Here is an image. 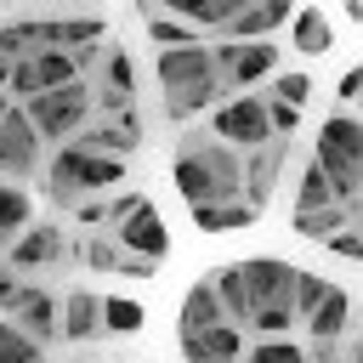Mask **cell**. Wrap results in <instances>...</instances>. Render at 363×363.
Segmentation results:
<instances>
[{
    "mask_svg": "<svg viewBox=\"0 0 363 363\" xmlns=\"http://www.w3.org/2000/svg\"><path fill=\"white\" fill-rule=\"evenodd\" d=\"M170 182L187 199V210H199V204H233L238 199V153L227 142H216L210 130H187L176 142Z\"/></svg>",
    "mask_w": 363,
    "mask_h": 363,
    "instance_id": "6da1fadb",
    "label": "cell"
},
{
    "mask_svg": "<svg viewBox=\"0 0 363 363\" xmlns=\"http://www.w3.org/2000/svg\"><path fill=\"white\" fill-rule=\"evenodd\" d=\"M153 74H159V91H164V113L170 119H193V113H204L210 102L227 96L221 79H216V57H210L204 40L199 45H182V51H159Z\"/></svg>",
    "mask_w": 363,
    "mask_h": 363,
    "instance_id": "7a4b0ae2",
    "label": "cell"
},
{
    "mask_svg": "<svg viewBox=\"0 0 363 363\" xmlns=\"http://www.w3.org/2000/svg\"><path fill=\"white\" fill-rule=\"evenodd\" d=\"M238 272H244V295H250V323L261 329V340H284L295 323L301 267H289L278 255H250V261H238Z\"/></svg>",
    "mask_w": 363,
    "mask_h": 363,
    "instance_id": "3957f363",
    "label": "cell"
},
{
    "mask_svg": "<svg viewBox=\"0 0 363 363\" xmlns=\"http://www.w3.org/2000/svg\"><path fill=\"white\" fill-rule=\"evenodd\" d=\"M125 182V159H108V153H85L74 142H62L51 153V170H45V199L74 210L85 199H108L113 187Z\"/></svg>",
    "mask_w": 363,
    "mask_h": 363,
    "instance_id": "277c9868",
    "label": "cell"
},
{
    "mask_svg": "<svg viewBox=\"0 0 363 363\" xmlns=\"http://www.w3.org/2000/svg\"><path fill=\"white\" fill-rule=\"evenodd\" d=\"M312 164L329 176L340 204H357V170H363V119L357 113H329L318 125V147Z\"/></svg>",
    "mask_w": 363,
    "mask_h": 363,
    "instance_id": "5b68a950",
    "label": "cell"
},
{
    "mask_svg": "<svg viewBox=\"0 0 363 363\" xmlns=\"http://www.w3.org/2000/svg\"><path fill=\"white\" fill-rule=\"evenodd\" d=\"M96 62V51H34V57H23V62H11L6 68V96L11 102H28V96H45V91H57V85H74L85 68Z\"/></svg>",
    "mask_w": 363,
    "mask_h": 363,
    "instance_id": "8992f818",
    "label": "cell"
},
{
    "mask_svg": "<svg viewBox=\"0 0 363 363\" xmlns=\"http://www.w3.org/2000/svg\"><path fill=\"white\" fill-rule=\"evenodd\" d=\"M17 108H23V119L34 125L40 142H74V136L91 125V85L74 79V85H57V91L28 96V102H17Z\"/></svg>",
    "mask_w": 363,
    "mask_h": 363,
    "instance_id": "52a82bcc",
    "label": "cell"
},
{
    "mask_svg": "<svg viewBox=\"0 0 363 363\" xmlns=\"http://www.w3.org/2000/svg\"><path fill=\"white\" fill-rule=\"evenodd\" d=\"M108 227H113V244H119L125 255H142V261H164V255H170L164 216H159V204L142 199V193H119Z\"/></svg>",
    "mask_w": 363,
    "mask_h": 363,
    "instance_id": "ba28073f",
    "label": "cell"
},
{
    "mask_svg": "<svg viewBox=\"0 0 363 363\" xmlns=\"http://www.w3.org/2000/svg\"><path fill=\"white\" fill-rule=\"evenodd\" d=\"M210 136H216V142H227L233 153H250V147L272 142V125H267V96H250V91L221 96V102H216V113H210Z\"/></svg>",
    "mask_w": 363,
    "mask_h": 363,
    "instance_id": "9c48e42d",
    "label": "cell"
},
{
    "mask_svg": "<svg viewBox=\"0 0 363 363\" xmlns=\"http://www.w3.org/2000/svg\"><path fill=\"white\" fill-rule=\"evenodd\" d=\"M210 57H216V79H221L227 96L238 85H261L267 74H278V45L272 40H221V45H210Z\"/></svg>",
    "mask_w": 363,
    "mask_h": 363,
    "instance_id": "30bf717a",
    "label": "cell"
},
{
    "mask_svg": "<svg viewBox=\"0 0 363 363\" xmlns=\"http://www.w3.org/2000/svg\"><path fill=\"white\" fill-rule=\"evenodd\" d=\"M68 255V233L57 227V221H28L11 244H6V267L23 278V272H45V267H57Z\"/></svg>",
    "mask_w": 363,
    "mask_h": 363,
    "instance_id": "8fae6325",
    "label": "cell"
},
{
    "mask_svg": "<svg viewBox=\"0 0 363 363\" xmlns=\"http://www.w3.org/2000/svg\"><path fill=\"white\" fill-rule=\"evenodd\" d=\"M130 96H136V68H130V51H102L96 57V79H91V108H96V119L108 113H130Z\"/></svg>",
    "mask_w": 363,
    "mask_h": 363,
    "instance_id": "7c38bea8",
    "label": "cell"
},
{
    "mask_svg": "<svg viewBox=\"0 0 363 363\" xmlns=\"http://www.w3.org/2000/svg\"><path fill=\"white\" fill-rule=\"evenodd\" d=\"M284 153H289V142H284V136H272V142H261V147L238 153V199H244L250 210H261V204L272 199L278 170H284Z\"/></svg>",
    "mask_w": 363,
    "mask_h": 363,
    "instance_id": "4fadbf2b",
    "label": "cell"
},
{
    "mask_svg": "<svg viewBox=\"0 0 363 363\" xmlns=\"http://www.w3.org/2000/svg\"><path fill=\"white\" fill-rule=\"evenodd\" d=\"M6 318H11L34 346L62 340V301H57L51 289H40V284H23V289H17V301L6 306Z\"/></svg>",
    "mask_w": 363,
    "mask_h": 363,
    "instance_id": "5bb4252c",
    "label": "cell"
},
{
    "mask_svg": "<svg viewBox=\"0 0 363 363\" xmlns=\"http://www.w3.org/2000/svg\"><path fill=\"white\" fill-rule=\"evenodd\" d=\"M40 136H34V125L23 119V108L11 102V113L0 119V176L6 182H17V176H34L40 170Z\"/></svg>",
    "mask_w": 363,
    "mask_h": 363,
    "instance_id": "9a60e30c",
    "label": "cell"
},
{
    "mask_svg": "<svg viewBox=\"0 0 363 363\" xmlns=\"http://www.w3.org/2000/svg\"><path fill=\"white\" fill-rule=\"evenodd\" d=\"M136 142H142V125H136V113L96 119V125H85V130L74 136V147H85V153H108V159H125Z\"/></svg>",
    "mask_w": 363,
    "mask_h": 363,
    "instance_id": "2e32d148",
    "label": "cell"
},
{
    "mask_svg": "<svg viewBox=\"0 0 363 363\" xmlns=\"http://www.w3.org/2000/svg\"><path fill=\"white\" fill-rule=\"evenodd\" d=\"M182 357H187V363H238V357H244V335H238L233 323L182 335Z\"/></svg>",
    "mask_w": 363,
    "mask_h": 363,
    "instance_id": "e0dca14e",
    "label": "cell"
},
{
    "mask_svg": "<svg viewBox=\"0 0 363 363\" xmlns=\"http://www.w3.org/2000/svg\"><path fill=\"white\" fill-rule=\"evenodd\" d=\"M295 17V6L289 0H250L238 17H227V40H261V34H272V28H284Z\"/></svg>",
    "mask_w": 363,
    "mask_h": 363,
    "instance_id": "ac0fdd59",
    "label": "cell"
},
{
    "mask_svg": "<svg viewBox=\"0 0 363 363\" xmlns=\"http://www.w3.org/2000/svg\"><path fill=\"white\" fill-rule=\"evenodd\" d=\"M346 318H352V295H346L340 284H323L318 306H312L301 323L312 329V340H340V335H346Z\"/></svg>",
    "mask_w": 363,
    "mask_h": 363,
    "instance_id": "d6986e66",
    "label": "cell"
},
{
    "mask_svg": "<svg viewBox=\"0 0 363 363\" xmlns=\"http://www.w3.org/2000/svg\"><path fill=\"white\" fill-rule=\"evenodd\" d=\"M289 40H295L301 57H323V51L335 45V23H329V11H323V6H301V11L289 17Z\"/></svg>",
    "mask_w": 363,
    "mask_h": 363,
    "instance_id": "ffe728a7",
    "label": "cell"
},
{
    "mask_svg": "<svg viewBox=\"0 0 363 363\" xmlns=\"http://www.w3.org/2000/svg\"><path fill=\"white\" fill-rule=\"evenodd\" d=\"M216 323H227V312H221V301H216V289H210V278H204V284H193V289L182 295L176 335H199V329H216Z\"/></svg>",
    "mask_w": 363,
    "mask_h": 363,
    "instance_id": "44dd1931",
    "label": "cell"
},
{
    "mask_svg": "<svg viewBox=\"0 0 363 363\" xmlns=\"http://www.w3.org/2000/svg\"><path fill=\"white\" fill-rule=\"evenodd\" d=\"M91 335H102V295L91 289L62 295V340H91Z\"/></svg>",
    "mask_w": 363,
    "mask_h": 363,
    "instance_id": "7402d4cb",
    "label": "cell"
},
{
    "mask_svg": "<svg viewBox=\"0 0 363 363\" xmlns=\"http://www.w3.org/2000/svg\"><path fill=\"white\" fill-rule=\"evenodd\" d=\"M210 289H216V301H221V312H227L233 329L250 323V295H244V272H238V261H227V267L210 278Z\"/></svg>",
    "mask_w": 363,
    "mask_h": 363,
    "instance_id": "603a6c76",
    "label": "cell"
},
{
    "mask_svg": "<svg viewBox=\"0 0 363 363\" xmlns=\"http://www.w3.org/2000/svg\"><path fill=\"white\" fill-rule=\"evenodd\" d=\"M261 210H250L244 199H233V204H199L193 210V227L199 233H238V227H250Z\"/></svg>",
    "mask_w": 363,
    "mask_h": 363,
    "instance_id": "cb8c5ba5",
    "label": "cell"
},
{
    "mask_svg": "<svg viewBox=\"0 0 363 363\" xmlns=\"http://www.w3.org/2000/svg\"><path fill=\"white\" fill-rule=\"evenodd\" d=\"M28 221H34V199H28L17 182H0V238L11 244Z\"/></svg>",
    "mask_w": 363,
    "mask_h": 363,
    "instance_id": "d4e9b609",
    "label": "cell"
},
{
    "mask_svg": "<svg viewBox=\"0 0 363 363\" xmlns=\"http://www.w3.org/2000/svg\"><path fill=\"white\" fill-rule=\"evenodd\" d=\"M329 204H340L335 187H329V176H323L318 164H306L301 182H295V216H312V210H329Z\"/></svg>",
    "mask_w": 363,
    "mask_h": 363,
    "instance_id": "484cf974",
    "label": "cell"
},
{
    "mask_svg": "<svg viewBox=\"0 0 363 363\" xmlns=\"http://www.w3.org/2000/svg\"><path fill=\"white\" fill-rule=\"evenodd\" d=\"M340 227H352V204H329V210L295 216V233H301V238H312V244H329Z\"/></svg>",
    "mask_w": 363,
    "mask_h": 363,
    "instance_id": "4316f807",
    "label": "cell"
},
{
    "mask_svg": "<svg viewBox=\"0 0 363 363\" xmlns=\"http://www.w3.org/2000/svg\"><path fill=\"white\" fill-rule=\"evenodd\" d=\"M142 323H147L142 301H130V295H102V329H108V335H136Z\"/></svg>",
    "mask_w": 363,
    "mask_h": 363,
    "instance_id": "83f0119b",
    "label": "cell"
},
{
    "mask_svg": "<svg viewBox=\"0 0 363 363\" xmlns=\"http://www.w3.org/2000/svg\"><path fill=\"white\" fill-rule=\"evenodd\" d=\"M142 28H147V40H153L159 51H182V45H199V28H187L182 17H164V11H153Z\"/></svg>",
    "mask_w": 363,
    "mask_h": 363,
    "instance_id": "f1b7e54d",
    "label": "cell"
},
{
    "mask_svg": "<svg viewBox=\"0 0 363 363\" xmlns=\"http://www.w3.org/2000/svg\"><path fill=\"white\" fill-rule=\"evenodd\" d=\"M0 363H40V346H34L11 318H0Z\"/></svg>",
    "mask_w": 363,
    "mask_h": 363,
    "instance_id": "f546056e",
    "label": "cell"
},
{
    "mask_svg": "<svg viewBox=\"0 0 363 363\" xmlns=\"http://www.w3.org/2000/svg\"><path fill=\"white\" fill-rule=\"evenodd\" d=\"M238 363H306V346H295V340L284 335V340H261V346H250Z\"/></svg>",
    "mask_w": 363,
    "mask_h": 363,
    "instance_id": "4dcf8cb0",
    "label": "cell"
},
{
    "mask_svg": "<svg viewBox=\"0 0 363 363\" xmlns=\"http://www.w3.org/2000/svg\"><path fill=\"white\" fill-rule=\"evenodd\" d=\"M79 255H85V261H91V267H102V272H119V261H125V250H119V244H113V238H102V233H91V238H85V250H79Z\"/></svg>",
    "mask_w": 363,
    "mask_h": 363,
    "instance_id": "1f68e13d",
    "label": "cell"
},
{
    "mask_svg": "<svg viewBox=\"0 0 363 363\" xmlns=\"http://www.w3.org/2000/svg\"><path fill=\"white\" fill-rule=\"evenodd\" d=\"M272 102L306 108V102H312V79H306V74H278V85H272Z\"/></svg>",
    "mask_w": 363,
    "mask_h": 363,
    "instance_id": "d6a6232c",
    "label": "cell"
},
{
    "mask_svg": "<svg viewBox=\"0 0 363 363\" xmlns=\"http://www.w3.org/2000/svg\"><path fill=\"white\" fill-rule=\"evenodd\" d=\"M267 125H272V136H284V142H289V130H301V108H289V102H272V96H267Z\"/></svg>",
    "mask_w": 363,
    "mask_h": 363,
    "instance_id": "836d02e7",
    "label": "cell"
},
{
    "mask_svg": "<svg viewBox=\"0 0 363 363\" xmlns=\"http://www.w3.org/2000/svg\"><path fill=\"white\" fill-rule=\"evenodd\" d=\"M318 295H323V278L301 272V278H295V323H301V318H306V312L318 306Z\"/></svg>",
    "mask_w": 363,
    "mask_h": 363,
    "instance_id": "e575fe53",
    "label": "cell"
},
{
    "mask_svg": "<svg viewBox=\"0 0 363 363\" xmlns=\"http://www.w3.org/2000/svg\"><path fill=\"white\" fill-rule=\"evenodd\" d=\"M74 216H79V221L96 233L102 221H113V199H85V204H74Z\"/></svg>",
    "mask_w": 363,
    "mask_h": 363,
    "instance_id": "d590c367",
    "label": "cell"
},
{
    "mask_svg": "<svg viewBox=\"0 0 363 363\" xmlns=\"http://www.w3.org/2000/svg\"><path fill=\"white\" fill-rule=\"evenodd\" d=\"M329 250H335V255H352V261H363V233H357V227H340V233L329 238Z\"/></svg>",
    "mask_w": 363,
    "mask_h": 363,
    "instance_id": "8d00e7d4",
    "label": "cell"
},
{
    "mask_svg": "<svg viewBox=\"0 0 363 363\" xmlns=\"http://www.w3.org/2000/svg\"><path fill=\"white\" fill-rule=\"evenodd\" d=\"M335 91H340V102H357V96H363V62H357V68H346Z\"/></svg>",
    "mask_w": 363,
    "mask_h": 363,
    "instance_id": "74e56055",
    "label": "cell"
},
{
    "mask_svg": "<svg viewBox=\"0 0 363 363\" xmlns=\"http://www.w3.org/2000/svg\"><path fill=\"white\" fill-rule=\"evenodd\" d=\"M17 289H23V278H17L11 267H6V272H0V312H6L11 301H17Z\"/></svg>",
    "mask_w": 363,
    "mask_h": 363,
    "instance_id": "f35d334b",
    "label": "cell"
},
{
    "mask_svg": "<svg viewBox=\"0 0 363 363\" xmlns=\"http://www.w3.org/2000/svg\"><path fill=\"white\" fill-rule=\"evenodd\" d=\"M340 11H346L352 23H363V0H340Z\"/></svg>",
    "mask_w": 363,
    "mask_h": 363,
    "instance_id": "ab89813d",
    "label": "cell"
},
{
    "mask_svg": "<svg viewBox=\"0 0 363 363\" xmlns=\"http://www.w3.org/2000/svg\"><path fill=\"white\" fill-rule=\"evenodd\" d=\"M6 113H11V96H6V85H0V119H6Z\"/></svg>",
    "mask_w": 363,
    "mask_h": 363,
    "instance_id": "60d3db41",
    "label": "cell"
},
{
    "mask_svg": "<svg viewBox=\"0 0 363 363\" xmlns=\"http://www.w3.org/2000/svg\"><path fill=\"white\" fill-rule=\"evenodd\" d=\"M352 363H363V340H357V346H352Z\"/></svg>",
    "mask_w": 363,
    "mask_h": 363,
    "instance_id": "b9f144b4",
    "label": "cell"
},
{
    "mask_svg": "<svg viewBox=\"0 0 363 363\" xmlns=\"http://www.w3.org/2000/svg\"><path fill=\"white\" fill-rule=\"evenodd\" d=\"M357 199H363V170H357Z\"/></svg>",
    "mask_w": 363,
    "mask_h": 363,
    "instance_id": "7bdbcfd3",
    "label": "cell"
},
{
    "mask_svg": "<svg viewBox=\"0 0 363 363\" xmlns=\"http://www.w3.org/2000/svg\"><path fill=\"white\" fill-rule=\"evenodd\" d=\"M352 227H357V233H363V216H357V221H352Z\"/></svg>",
    "mask_w": 363,
    "mask_h": 363,
    "instance_id": "ee69618b",
    "label": "cell"
},
{
    "mask_svg": "<svg viewBox=\"0 0 363 363\" xmlns=\"http://www.w3.org/2000/svg\"><path fill=\"white\" fill-rule=\"evenodd\" d=\"M357 108H363V96H357ZM357 119H363V113H357Z\"/></svg>",
    "mask_w": 363,
    "mask_h": 363,
    "instance_id": "f6af8a7d",
    "label": "cell"
},
{
    "mask_svg": "<svg viewBox=\"0 0 363 363\" xmlns=\"http://www.w3.org/2000/svg\"><path fill=\"white\" fill-rule=\"evenodd\" d=\"M0 255H6V238H0Z\"/></svg>",
    "mask_w": 363,
    "mask_h": 363,
    "instance_id": "bcb514c9",
    "label": "cell"
},
{
    "mask_svg": "<svg viewBox=\"0 0 363 363\" xmlns=\"http://www.w3.org/2000/svg\"><path fill=\"white\" fill-rule=\"evenodd\" d=\"M289 6H295V0H289Z\"/></svg>",
    "mask_w": 363,
    "mask_h": 363,
    "instance_id": "7dc6e473",
    "label": "cell"
}]
</instances>
